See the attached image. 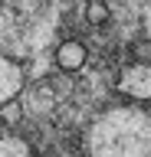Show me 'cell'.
Returning a JSON list of instances; mask_svg holds the SVG:
<instances>
[{
	"label": "cell",
	"instance_id": "cell-1",
	"mask_svg": "<svg viewBox=\"0 0 151 157\" xmlns=\"http://www.w3.org/2000/svg\"><path fill=\"white\" fill-rule=\"evenodd\" d=\"M85 157H151V111L115 105L89 121L82 137Z\"/></svg>",
	"mask_w": 151,
	"mask_h": 157
},
{
	"label": "cell",
	"instance_id": "cell-6",
	"mask_svg": "<svg viewBox=\"0 0 151 157\" xmlns=\"http://www.w3.org/2000/svg\"><path fill=\"white\" fill-rule=\"evenodd\" d=\"M109 7H105V3H102V0H92L89 3V10H85V20H89V26H105V23H109Z\"/></svg>",
	"mask_w": 151,
	"mask_h": 157
},
{
	"label": "cell",
	"instance_id": "cell-5",
	"mask_svg": "<svg viewBox=\"0 0 151 157\" xmlns=\"http://www.w3.org/2000/svg\"><path fill=\"white\" fill-rule=\"evenodd\" d=\"M0 157H36L33 147L17 134H3L0 137Z\"/></svg>",
	"mask_w": 151,
	"mask_h": 157
},
{
	"label": "cell",
	"instance_id": "cell-3",
	"mask_svg": "<svg viewBox=\"0 0 151 157\" xmlns=\"http://www.w3.org/2000/svg\"><path fill=\"white\" fill-rule=\"evenodd\" d=\"M23 85H26L23 66L10 56H0V105H10L13 98L23 92Z\"/></svg>",
	"mask_w": 151,
	"mask_h": 157
},
{
	"label": "cell",
	"instance_id": "cell-4",
	"mask_svg": "<svg viewBox=\"0 0 151 157\" xmlns=\"http://www.w3.org/2000/svg\"><path fill=\"white\" fill-rule=\"evenodd\" d=\"M85 59H89V52H85V46H82L79 39H62L59 46H56V66L62 72H79L85 66Z\"/></svg>",
	"mask_w": 151,
	"mask_h": 157
},
{
	"label": "cell",
	"instance_id": "cell-2",
	"mask_svg": "<svg viewBox=\"0 0 151 157\" xmlns=\"http://www.w3.org/2000/svg\"><path fill=\"white\" fill-rule=\"evenodd\" d=\"M115 92L131 98V101H151V59L131 62L121 69L115 78Z\"/></svg>",
	"mask_w": 151,
	"mask_h": 157
}]
</instances>
